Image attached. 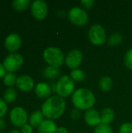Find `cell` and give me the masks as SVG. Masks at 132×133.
Instances as JSON below:
<instances>
[{"label":"cell","instance_id":"cell-1","mask_svg":"<svg viewBox=\"0 0 132 133\" xmlns=\"http://www.w3.org/2000/svg\"><path fill=\"white\" fill-rule=\"evenodd\" d=\"M66 104L65 100L59 96H52L44 101L41 106L44 116L50 120L60 118L65 112Z\"/></svg>","mask_w":132,"mask_h":133},{"label":"cell","instance_id":"cell-2","mask_svg":"<svg viewBox=\"0 0 132 133\" xmlns=\"http://www.w3.org/2000/svg\"><path fill=\"white\" fill-rule=\"evenodd\" d=\"M73 104L80 110H89L94 105L96 99L94 94L86 88L75 90L72 97Z\"/></svg>","mask_w":132,"mask_h":133},{"label":"cell","instance_id":"cell-3","mask_svg":"<svg viewBox=\"0 0 132 133\" xmlns=\"http://www.w3.org/2000/svg\"><path fill=\"white\" fill-rule=\"evenodd\" d=\"M43 58L44 61L49 65V66H52L58 69L63 65L65 60L64 53L57 48L49 47L44 51Z\"/></svg>","mask_w":132,"mask_h":133},{"label":"cell","instance_id":"cell-4","mask_svg":"<svg viewBox=\"0 0 132 133\" xmlns=\"http://www.w3.org/2000/svg\"><path fill=\"white\" fill-rule=\"evenodd\" d=\"M75 81L69 76H61L56 84V92L61 97H68L73 94Z\"/></svg>","mask_w":132,"mask_h":133},{"label":"cell","instance_id":"cell-5","mask_svg":"<svg viewBox=\"0 0 132 133\" xmlns=\"http://www.w3.org/2000/svg\"><path fill=\"white\" fill-rule=\"evenodd\" d=\"M88 37L90 42L94 45H102L107 40L105 30L100 24H94L90 27L88 32Z\"/></svg>","mask_w":132,"mask_h":133},{"label":"cell","instance_id":"cell-6","mask_svg":"<svg viewBox=\"0 0 132 133\" xmlns=\"http://www.w3.org/2000/svg\"><path fill=\"white\" fill-rule=\"evenodd\" d=\"M69 20L78 26H85L89 20L87 12L79 7H73L68 12Z\"/></svg>","mask_w":132,"mask_h":133},{"label":"cell","instance_id":"cell-7","mask_svg":"<svg viewBox=\"0 0 132 133\" xmlns=\"http://www.w3.org/2000/svg\"><path fill=\"white\" fill-rule=\"evenodd\" d=\"M23 56L18 53H12L5 57L3 62L4 68L9 72L17 71L23 65Z\"/></svg>","mask_w":132,"mask_h":133},{"label":"cell","instance_id":"cell-8","mask_svg":"<svg viewBox=\"0 0 132 133\" xmlns=\"http://www.w3.org/2000/svg\"><path fill=\"white\" fill-rule=\"evenodd\" d=\"M9 118L12 124L16 127H22L27 122V113L26 110L21 107L13 108L9 114Z\"/></svg>","mask_w":132,"mask_h":133},{"label":"cell","instance_id":"cell-9","mask_svg":"<svg viewBox=\"0 0 132 133\" xmlns=\"http://www.w3.org/2000/svg\"><path fill=\"white\" fill-rule=\"evenodd\" d=\"M31 12L37 20H43L47 15V5L43 0H35L31 4Z\"/></svg>","mask_w":132,"mask_h":133},{"label":"cell","instance_id":"cell-10","mask_svg":"<svg viewBox=\"0 0 132 133\" xmlns=\"http://www.w3.org/2000/svg\"><path fill=\"white\" fill-rule=\"evenodd\" d=\"M82 61V53L78 49H73L70 51L67 54L65 58L66 65L72 70L77 69L79 66L81 65Z\"/></svg>","mask_w":132,"mask_h":133},{"label":"cell","instance_id":"cell-11","mask_svg":"<svg viewBox=\"0 0 132 133\" xmlns=\"http://www.w3.org/2000/svg\"><path fill=\"white\" fill-rule=\"evenodd\" d=\"M21 37L18 34H10L9 35L7 36L5 41V48L10 51V52H14L17 51L20 46H21Z\"/></svg>","mask_w":132,"mask_h":133},{"label":"cell","instance_id":"cell-12","mask_svg":"<svg viewBox=\"0 0 132 133\" xmlns=\"http://www.w3.org/2000/svg\"><path fill=\"white\" fill-rule=\"evenodd\" d=\"M16 85L19 90L23 92L30 91L34 87V81L29 76H20L17 78Z\"/></svg>","mask_w":132,"mask_h":133},{"label":"cell","instance_id":"cell-13","mask_svg":"<svg viewBox=\"0 0 132 133\" xmlns=\"http://www.w3.org/2000/svg\"><path fill=\"white\" fill-rule=\"evenodd\" d=\"M84 118L86 124L89 125V126H96L101 124L100 115L95 109L91 108L87 110V111L85 113Z\"/></svg>","mask_w":132,"mask_h":133},{"label":"cell","instance_id":"cell-14","mask_svg":"<svg viewBox=\"0 0 132 133\" xmlns=\"http://www.w3.org/2000/svg\"><path fill=\"white\" fill-rule=\"evenodd\" d=\"M57 125L53 120H44L38 126V133H56Z\"/></svg>","mask_w":132,"mask_h":133},{"label":"cell","instance_id":"cell-15","mask_svg":"<svg viewBox=\"0 0 132 133\" xmlns=\"http://www.w3.org/2000/svg\"><path fill=\"white\" fill-rule=\"evenodd\" d=\"M51 89L50 86L46 83H39L35 87L36 95L41 99L47 98L51 95Z\"/></svg>","mask_w":132,"mask_h":133},{"label":"cell","instance_id":"cell-16","mask_svg":"<svg viewBox=\"0 0 132 133\" xmlns=\"http://www.w3.org/2000/svg\"><path fill=\"white\" fill-rule=\"evenodd\" d=\"M114 118V112L111 108H104L100 113V120L102 124L109 125Z\"/></svg>","mask_w":132,"mask_h":133},{"label":"cell","instance_id":"cell-17","mask_svg":"<svg viewBox=\"0 0 132 133\" xmlns=\"http://www.w3.org/2000/svg\"><path fill=\"white\" fill-rule=\"evenodd\" d=\"M30 125L33 127H37L40 125V123L44 121V115L40 111H34L29 118Z\"/></svg>","mask_w":132,"mask_h":133},{"label":"cell","instance_id":"cell-18","mask_svg":"<svg viewBox=\"0 0 132 133\" xmlns=\"http://www.w3.org/2000/svg\"><path fill=\"white\" fill-rule=\"evenodd\" d=\"M99 87L101 90L104 92H108L113 88V80L109 76L103 77L99 83Z\"/></svg>","mask_w":132,"mask_h":133},{"label":"cell","instance_id":"cell-19","mask_svg":"<svg viewBox=\"0 0 132 133\" xmlns=\"http://www.w3.org/2000/svg\"><path fill=\"white\" fill-rule=\"evenodd\" d=\"M30 3V0H14L12 2V7L16 11L22 12L28 8Z\"/></svg>","mask_w":132,"mask_h":133},{"label":"cell","instance_id":"cell-20","mask_svg":"<svg viewBox=\"0 0 132 133\" xmlns=\"http://www.w3.org/2000/svg\"><path fill=\"white\" fill-rule=\"evenodd\" d=\"M59 73H60L59 69L52 66L46 67L44 71V75L47 79H54L58 76Z\"/></svg>","mask_w":132,"mask_h":133},{"label":"cell","instance_id":"cell-21","mask_svg":"<svg viewBox=\"0 0 132 133\" xmlns=\"http://www.w3.org/2000/svg\"><path fill=\"white\" fill-rule=\"evenodd\" d=\"M16 97V92L12 87H9L5 90L4 95H3L4 101L5 102H7V103H12V102H13L15 101Z\"/></svg>","mask_w":132,"mask_h":133},{"label":"cell","instance_id":"cell-22","mask_svg":"<svg viewBox=\"0 0 132 133\" xmlns=\"http://www.w3.org/2000/svg\"><path fill=\"white\" fill-rule=\"evenodd\" d=\"M70 77L75 82H82L85 78V73L83 72V71L80 70V69H75L72 70L70 73Z\"/></svg>","mask_w":132,"mask_h":133},{"label":"cell","instance_id":"cell-23","mask_svg":"<svg viewBox=\"0 0 132 133\" xmlns=\"http://www.w3.org/2000/svg\"><path fill=\"white\" fill-rule=\"evenodd\" d=\"M16 79L17 78L13 72H8L4 77L3 83L7 87H12L14 84H16Z\"/></svg>","mask_w":132,"mask_h":133},{"label":"cell","instance_id":"cell-24","mask_svg":"<svg viewBox=\"0 0 132 133\" xmlns=\"http://www.w3.org/2000/svg\"><path fill=\"white\" fill-rule=\"evenodd\" d=\"M122 41V36L120 34H113L108 39V43L110 46H117Z\"/></svg>","mask_w":132,"mask_h":133},{"label":"cell","instance_id":"cell-25","mask_svg":"<svg viewBox=\"0 0 132 133\" xmlns=\"http://www.w3.org/2000/svg\"><path fill=\"white\" fill-rule=\"evenodd\" d=\"M94 133H113L111 127L109 125L106 124H100L99 125L96 126Z\"/></svg>","mask_w":132,"mask_h":133},{"label":"cell","instance_id":"cell-26","mask_svg":"<svg viewBox=\"0 0 132 133\" xmlns=\"http://www.w3.org/2000/svg\"><path fill=\"white\" fill-rule=\"evenodd\" d=\"M124 61L126 67L129 69H132V48L129 49L126 52L124 58Z\"/></svg>","mask_w":132,"mask_h":133},{"label":"cell","instance_id":"cell-27","mask_svg":"<svg viewBox=\"0 0 132 133\" xmlns=\"http://www.w3.org/2000/svg\"><path fill=\"white\" fill-rule=\"evenodd\" d=\"M119 133H132V123L127 122L121 125Z\"/></svg>","mask_w":132,"mask_h":133},{"label":"cell","instance_id":"cell-28","mask_svg":"<svg viewBox=\"0 0 132 133\" xmlns=\"http://www.w3.org/2000/svg\"><path fill=\"white\" fill-rule=\"evenodd\" d=\"M7 109L8 108H7L6 102L3 99L0 98V118H2L6 114Z\"/></svg>","mask_w":132,"mask_h":133},{"label":"cell","instance_id":"cell-29","mask_svg":"<svg viewBox=\"0 0 132 133\" xmlns=\"http://www.w3.org/2000/svg\"><path fill=\"white\" fill-rule=\"evenodd\" d=\"M81 4L86 9H91L94 4V1L93 0H82Z\"/></svg>","mask_w":132,"mask_h":133},{"label":"cell","instance_id":"cell-30","mask_svg":"<svg viewBox=\"0 0 132 133\" xmlns=\"http://www.w3.org/2000/svg\"><path fill=\"white\" fill-rule=\"evenodd\" d=\"M21 132L22 133H33L32 126L29 124H25L23 126L21 127Z\"/></svg>","mask_w":132,"mask_h":133},{"label":"cell","instance_id":"cell-31","mask_svg":"<svg viewBox=\"0 0 132 133\" xmlns=\"http://www.w3.org/2000/svg\"><path fill=\"white\" fill-rule=\"evenodd\" d=\"M5 69L4 68V65L0 63V78L5 77Z\"/></svg>","mask_w":132,"mask_h":133},{"label":"cell","instance_id":"cell-32","mask_svg":"<svg viewBox=\"0 0 132 133\" xmlns=\"http://www.w3.org/2000/svg\"><path fill=\"white\" fill-rule=\"evenodd\" d=\"M56 133H68V130L64 127H60L58 128Z\"/></svg>","mask_w":132,"mask_h":133},{"label":"cell","instance_id":"cell-33","mask_svg":"<svg viewBox=\"0 0 132 133\" xmlns=\"http://www.w3.org/2000/svg\"><path fill=\"white\" fill-rule=\"evenodd\" d=\"M5 128V122L3 119L0 118V130H2Z\"/></svg>","mask_w":132,"mask_h":133},{"label":"cell","instance_id":"cell-34","mask_svg":"<svg viewBox=\"0 0 132 133\" xmlns=\"http://www.w3.org/2000/svg\"><path fill=\"white\" fill-rule=\"evenodd\" d=\"M9 133H22L20 131H19V130H16V129H14V130H12L11 132H9Z\"/></svg>","mask_w":132,"mask_h":133},{"label":"cell","instance_id":"cell-35","mask_svg":"<svg viewBox=\"0 0 132 133\" xmlns=\"http://www.w3.org/2000/svg\"><path fill=\"white\" fill-rule=\"evenodd\" d=\"M0 133H2V132H0Z\"/></svg>","mask_w":132,"mask_h":133},{"label":"cell","instance_id":"cell-36","mask_svg":"<svg viewBox=\"0 0 132 133\" xmlns=\"http://www.w3.org/2000/svg\"><path fill=\"white\" fill-rule=\"evenodd\" d=\"M82 133H83V132H82Z\"/></svg>","mask_w":132,"mask_h":133}]
</instances>
